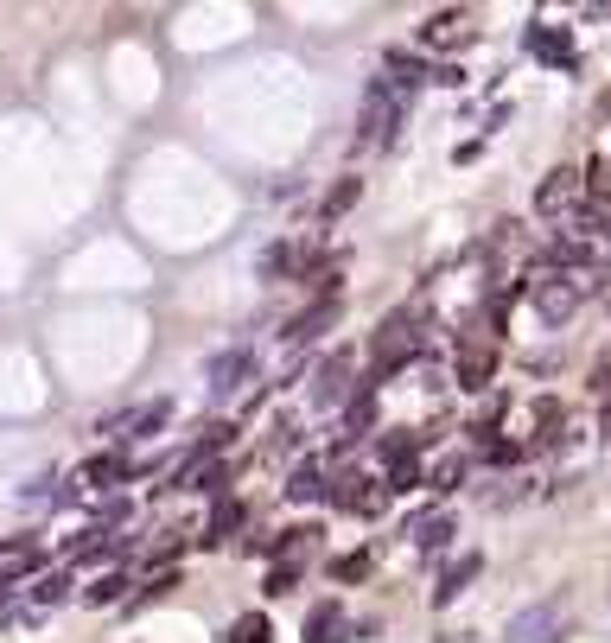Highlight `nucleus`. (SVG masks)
<instances>
[{"mask_svg":"<svg viewBox=\"0 0 611 643\" xmlns=\"http://www.w3.org/2000/svg\"><path fill=\"white\" fill-rule=\"evenodd\" d=\"M128 478V459L121 453H96L90 465H83V484H121Z\"/></svg>","mask_w":611,"mask_h":643,"instance_id":"obj_21","label":"nucleus"},{"mask_svg":"<svg viewBox=\"0 0 611 643\" xmlns=\"http://www.w3.org/2000/svg\"><path fill=\"white\" fill-rule=\"evenodd\" d=\"M491 376H497V338L491 332H471L459 344V389H491Z\"/></svg>","mask_w":611,"mask_h":643,"instance_id":"obj_5","label":"nucleus"},{"mask_svg":"<svg viewBox=\"0 0 611 643\" xmlns=\"http://www.w3.org/2000/svg\"><path fill=\"white\" fill-rule=\"evenodd\" d=\"M293 580H300V561H274V567H268V586H261V593L281 599V593H293Z\"/></svg>","mask_w":611,"mask_h":643,"instance_id":"obj_29","label":"nucleus"},{"mask_svg":"<svg viewBox=\"0 0 611 643\" xmlns=\"http://www.w3.org/2000/svg\"><path fill=\"white\" fill-rule=\"evenodd\" d=\"M567 631V599H548V605H535V612H522L510 631H503V643H561Z\"/></svg>","mask_w":611,"mask_h":643,"instance_id":"obj_4","label":"nucleus"},{"mask_svg":"<svg viewBox=\"0 0 611 643\" xmlns=\"http://www.w3.org/2000/svg\"><path fill=\"white\" fill-rule=\"evenodd\" d=\"M529 293H535V312H541L548 325H567V319H573V306L586 300L580 281H573V274H554L548 262H535V268H529Z\"/></svg>","mask_w":611,"mask_h":643,"instance_id":"obj_1","label":"nucleus"},{"mask_svg":"<svg viewBox=\"0 0 611 643\" xmlns=\"http://www.w3.org/2000/svg\"><path fill=\"white\" fill-rule=\"evenodd\" d=\"M331 503L338 510H382V491H376V478H338V491H331Z\"/></svg>","mask_w":611,"mask_h":643,"instance_id":"obj_13","label":"nucleus"},{"mask_svg":"<svg viewBox=\"0 0 611 643\" xmlns=\"http://www.w3.org/2000/svg\"><path fill=\"white\" fill-rule=\"evenodd\" d=\"M274 631H268V618H261V612H249V618H236L230 624V643H268Z\"/></svg>","mask_w":611,"mask_h":643,"instance_id":"obj_30","label":"nucleus"},{"mask_svg":"<svg viewBox=\"0 0 611 643\" xmlns=\"http://www.w3.org/2000/svg\"><path fill=\"white\" fill-rule=\"evenodd\" d=\"M599 236H611V217H605V223H599Z\"/></svg>","mask_w":611,"mask_h":643,"instance_id":"obj_35","label":"nucleus"},{"mask_svg":"<svg viewBox=\"0 0 611 643\" xmlns=\"http://www.w3.org/2000/svg\"><path fill=\"white\" fill-rule=\"evenodd\" d=\"M370 421H376V395H370V382H357V395L344 402V440L370 433Z\"/></svg>","mask_w":611,"mask_h":643,"instance_id":"obj_17","label":"nucleus"},{"mask_svg":"<svg viewBox=\"0 0 611 643\" xmlns=\"http://www.w3.org/2000/svg\"><path fill=\"white\" fill-rule=\"evenodd\" d=\"M478 573H484V554H459V561L446 567V580L433 586V605H452V599H459L471 580H478Z\"/></svg>","mask_w":611,"mask_h":643,"instance_id":"obj_12","label":"nucleus"},{"mask_svg":"<svg viewBox=\"0 0 611 643\" xmlns=\"http://www.w3.org/2000/svg\"><path fill=\"white\" fill-rule=\"evenodd\" d=\"M522 45H529L535 58H548V64H561V71H573V32H567V26L535 20L529 32H522Z\"/></svg>","mask_w":611,"mask_h":643,"instance_id":"obj_9","label":"nucleus"},{"mask_svg":"<svg viewBox=\"0 0 611 643\" xmlns=\"http://www.w3.org/2000/svg\"><path fill=\"white\" fill-rule=\"evenodd\" d=\"M421 39H427L433 51H465L471 39H478V20H471L465 7H446V13H433V20L421 26Z\"/></svg>","mask_w":611,"mask_h":643,"instance_id":"obj_8","label":"nucleus"},{"mask_svg":"<svg viewBox=\"0 0 611 643\" xmlns=\"http://www.w3.org/2000/svg\"><path fill=\"white\" fill-rule=\"evenodd\" d=\"M331 319H338V293H325V300H312V306L300 312V319L287 325V344H306V338H319Z\"/></svg>","mask_w":611,"mask_h":643,"instance_id":"obj_11","label":"nucleus"},{"mask_svg":"<svg viewBox=\"0 0 611 643\" xmlns=\"http://www.w3.org/2000/svg\"><path fill=\"white\" fill-rule=\"evenodd\" d=\"M293 262H300V255H293L287 242H274V249L261 255V281H281V274H293Z\"/></svg>","mask_w":611,"mask_h":643,"instance_id":"obj_27","label":"nucleus"},{"mask_svg":"<svg viewBox=\"0 0 611 643\" xmlns=\"http://www.w3.org/2000/svg\"><path fill=\"white\" fill-rule=\"evenodd\" d=\"M166 414H172L166 402H153V408H141V414H121V421H109V427H128L134 440H147V433H160V427H166Z\"/></svg>","mask_w":611,"mask_h":643,"instance_id":"obj_20","label":"nucleus"},{"mask_svg":"<svg viewBox=\"0 0 611 643\" xmlns=\"http://www.w3.org/2000/svg\"><path fill=\"white\" fill-rule=\"evenodd\" d=\"M357 198H363V179H338V185L325 191V223H331V217H344Z\"/></svg>","mask_w":611,"mask_h":643,"instance_id":"obj_24","label":"nucleus"},{"mask_svg":"<svg viewBox=\"0 0 611 643\" xmlns=\"http://www.w3.org/2000/svg\"><path fill=\"white\" fill-rule=\"evenodd\" d=\"M586 198L592 204H611V160H592L586 166Z\"/></svg>","mask_w":611,"mask_h":643,"instance_id":"obj_28","label":"nucleus"},{"mask_svg":"<svg viewBox=\"0 0 611 643\" xmlns=\"http://www.w3.org/2000/svg\"><path fill=\"white\" fill-rule=\"evenodd\" d=\"M414 484H421V472H414V465H395V472H389V491H414Z\"/></svg>","mask_w":611,"mask_h":643,"instance_id":"obj_33","label":"nucleus"},{"mask_svg":"<svg viewBox=\"0 0 611 643\" xmlns=\"http://www.w3.org/2000/svg\"><path fill=\"white\" fill-rule=\"evenodd\" d=\"M121 593H128V573H102V580L90 586V605H115Z\"/></svg>","mask_w":611,"mask_h":643,"instance_id":"obj_31","label":"nucleus"},{"mask_svg":"<svg viewBox=\"0 0 611 643\" xmlns=\"http://www.w3.org/2000/svg\"><path fill=\"white\" fill-rule=\"evenodd\" d=\"M64 593H71V580H64V573H39V586H32V599H39V605H58Z\"/></svg>","mask_w":611,"mask_h":643,"instance_id":"obj_32","label":"nucleus"},{"mask_svg":"<svg viewBox=\"0 0 611 643\" xmlns=\"http://www.w3.org/2000/svg\"><path fill=\"white\" fill-rule=\"evenodd\" d=\"M401 115H408V96H401V90H382V83H376V90L363 96V128H357V141H363V147L395 141Z\"/></svg>","mask_w":611,"mask_h":643,"instance_id":"obj_3","label":"nucleus"},{"mask_svg":"<svg viewBox=\"0 0 611 643\" xmlns=\"http://www.w3.org/2000/svg\"><path fill=\"white\" fill-rule=\"evenodd\" d=\"M605 446H611V408H605Z\"/></svg>","mask_w":611,"mask_h":643,"instance_id":"obj_34","label":"nucleus"},{"mask_svg":"<svg viewBox=\"0 0 611 643\" xmlns=\"http://www.w3.org/2000/svg\"><path fill=\"white\" fill-rule=\"evenodd\" d=\"M580 198H586V172H573V166L548 172V179L535 185V211H541V217H561V211H573Z\"/></svg>","mask_w":611,"mask_h":643,"instance_id":"obj_6","label":"nucleus"},{"mask_svg":"<svg viewBox=\"0 0 611 643\" xmlns=\"http://www.w3.org/2000/svg\"><path fill=\"white\" fill-rule=\"evenodd\" d=\"M306 643H344V612L338 605H319V612L306 618Z\"/></svg>","mask_w":611,"mask_h":643,"instance_id":"obj_19","label":"nucleus"},{"mask_svg":"<svg viewBox=\"0 0 611 643\" xmlns=\"http://www.w3.org/2000/svg\"><path fill=\"white\" fill-rule=\"evenodd\" d=\"M414 453H421V440H414L408 427H395L389 440H382V459H389V472H395V465H414Z\"/></svg>","mask_w":611,"mask_h":643,"instance_id":"obj_23","label":"nucleus"},{"mask_svg":"<svg viewBox=\"0 0 611 643\" xmlns=\"http://www.w3.org/2000/svg\"><path fill=\"white\" fill-rule=\"evenodd\" d=\"M351 395H357V389H351V357L331 351L319 370H312V402H319V408H344Z\"/></svg>","mask_w":611,"mask_h":643,"instance_id":"obj_7","label":"nucleus"},{"mask_svg":"<svg viewBox=\"0 0 611 643\" xmlns=\"http://www.w3.org/2000/svg\"><path fill=\"white\" fill-rule=\"evenodd\" d=\"M459 478H465V459H459V453H446V459L427 472V484H433V491H459Z\"/></svg>","mask_w":611,"mask_h":643,"instance_id":"obj_26","label":"nucleus"},{"mask_svg":"<svg viewBox=\"0 0 611 643\" xmlns=\"http://www.w3.org/2000/svg\"><path fill=\"white\" fill-rule=\"evenodd\" d=\"M242 529V503L236 497H223L217 510H211V523H204V548H217V542H230V535Z\"/></svg>","mask_w":611,"mask_h":643,"instance_id":"obj_18","label":"nucleus"},{"mask_svg":"<svg viewBox=\"0 0 611 643\" xmlns=\"http://www.w3.org/2000/svg\"><path fill=\"white\" fill-rule=\"evenodd\" d=\"M554 427H561V402H548V395H541V402H535V446H548L554 440Z\"/></svg>","mask_w":611,"mask_h":643,"instance_id":"obj_25","label":"nucleus"},{"mask_svg":"<svg viewBox=\"0 0 611 643\" xmlns=\"http://www.w3.org/2000/svg\"><path fill=\"white\" fill-rule=\"evenodd\" d=\"M370 548H357V554H338V561H331V580H344V586H357V580H370Z\"/></svg>","mask_w":611,"mask_h":643,"instance_id":"obj_22","label":"nucleus"},{"mask_svg":"<svg viewBox=\"0 0 611 643\" xmlns=\"http://www.w3.org/2000/svg\"><path fill=\"white\" fill-rule=\"evenodd\" d=\"M39 561H45L39 542H7V548H0V586L20 580V573H39Z\"/></svg>","mask_w":611,"mask_h":643,"instance_id":"obj_16","label":"nucleus"},{"mask_svg":"<svg viewBox=\"0 0 611 643\" xmlns=\"http://www.w3.org/2000/svg\"><path fill=\"white\" fill-rule=\"evenodd\" d=\"M287 497H293V503H319V497H325V459H300V465H293Z\"/></svg>","mask_w":611,"mask_h":643,"instance_id":"obj_14","label":"nucleus"},{"mask_svg":"<svg viewBox=\"0 0 611 643\" xmlns=\"http://www.w3.org/2000/svg\"><path fill=\"white\" fill-rule=\"evenodd\" d=\"M421 351H427V338L414 332V319H408V312H401V319H389V325L376 332V370H370V389H376L382 376H395L401 363H414Z\"/></svg>","mask_w":611,"mask_h":643,"instance_id":"obj_2","label":"nucleus"},{"mask_svg":"<svg viewBox=\"0 0 611 643\" xmlns=\"http://www.w3.org/2000/svg\"><path fill=\"white\" fill-rule=\"evenodd\" d=\"M408 535H414V548H421V554H440V548L452 542V516H446V510L414 516V523H408Z\"/></svg>","mask_w":611,"mask_h":643,"instance_id":"obj_15","label":"nucleus"},{"mask_svg":"<svg viewBox=\"0 0 611 643\" xmlns=\"http://www.w3.org/2000/svg\"><path fill=\"white\" fill-rule=\"evenodd\" d=\"M249 370H255V357L242 351V344H236V351H223V357H211V395L242 389V376H249Z\"/></svg>","mask_w":611,"mask_h":643,"instance_id":"obj_10","label":"nucleus"}]
</instances>
